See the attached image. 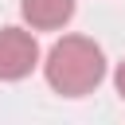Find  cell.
I'll return each instance as SVG.
<instances>
[{
    "label": "cell",
    "instance_id": "4",
    "mask_svg": "<svg viewBox=\"0 0 125 125\" xmlns=\"http://www.w3.org/2000/svg\"><path fill=\"white\" fill-rule=\"evenodd\" d=\"M113 86H117V94L125 98V59L117 62V70H113Z\"/></svg>",
    "mask_w": 125,
    "mask_h": 125
},
{
    "label": "cell",
    "instance_id": "3",
    "mask_svg": "<svg viewBox=\"0 0 125 125\" xmlns=\"http://www.w3.org/2000/svg\"><path fill=\"white\" fill-rule=\"evenodd\" d=\"M20 16L31 31H59L74 16V0H20Z\"/></svg>",
    "mask_w": 125,
    "mask_h": 125
},
{
    "label": "cell",
    "instance_id": "1",
    "mask_svg": "<svg viewBox=\"0 0 125 125\" xmlns=\"http://www.w3.org/2000/svg\"><path fill=\"white\" fill-rule=\"evenodd\" d=\"M43 74H47V86L55 94L82 98V94H90V90L102 86V78H105V55L86 35H62L47 51Z\"/></svg>",
    "mask_w": 125,
    "mask_h": 125
},
{
    "label": "cell",
    "instance_id": "2",
    "mask_svg": "<svg viewBox=\"0 0 125 125\" xmlns=\"http://www.w3.org/2000/svg\"><path fill=\"white\" fill-rule=\"evenodd\" d=\"M39 43L23 27H0V82H20L35 70Z\"/></svg>",
    "mask_w": 125,
    "mask_h": 125
}]
</instances>
